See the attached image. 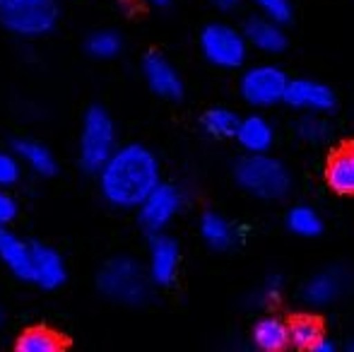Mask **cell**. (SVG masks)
<instances>
[{
	"instance_id": "6da1fadb",
	"label": "cell",
	"mask_w": 354,
	"mask_h": 352,
	"mask_svg": "<svg viewBox=\"0 0 354 352\" xmlns=\"http://www.w3.org/2000/svg\"><path fill=\"white\" fill-rule=\"evenodd\" d=\"M159 162L145 145H123L99 169V191L109 205L131 210L159 186Z\"/></svg>"
},
{
	"instance_id": "7a4b0ae2",
	"label": "cell",
	"mask_w": 354,
	"mask_h": 352,
	"mask_svg": "<svg viewBox=\"0 0 354 352\" xmlns=\"http://www.w3.org/2000/svg\"><path fill=\"white\" fill-rule=\"evenodd\" d=\"M149 272L131 256H116L99 270L97 285L106 299L138 306L149 297Z\"/></svg>"
},
{
	"instance_id": "3957f363",
	"label": "cell",
	"mask_w": 354,
	"mask_h": 352,
	"mask_svg": "<svg viewBox=\"0 0 354 352\" xmlns=\"http://www.w3.org/2000/svg\"><path fill=\"white\" fill-rule=\"evenodd\" d=\"M236 183L251 196L263 201H277L289 191V172L282 162L268 157L266 152H256L243 157L236 165Z\"/></svg>"
},
{
	"instance_id": "277c9868",
	"label": "cell",
	"mask_w": 354,
	"mask_h": 352,
	"mask_svg": "<svg viewBox=\"0 0 354 352\" xmlns=\"http://www.w3.org/2000/svg\"><path fill=\"white\" fill-rule=\"evenodd\" d=\"M56 0H0V24L17 37H44L56 27Z\"/></svg>"
},
{
	"instance_id": "5b68a950",
	"label": "cell",
	"mask_w": 354,
	"mask_h": 352,
	"mask_svg": "<svg viewBox=\"0 0 354 352\" xmlns=\"http://www.w3.org/2000/svg\"><path fill=\"white\" fill-rule=\"evenodd\" d=\"M116 126L102 106H92L84 113L80 133V162L87 172L102 169L109 157L116 152Z\"/></svg>"
},
{
	"instance_id": "8992f818",
	"label": "cell",
	"mask_w": 354,
	"mask_h": 352,
	"mask_svg": "<svg viewBox=\"0 0 354 352\" xmlns=\"http://www.w3.org/2000/svg\"><path fill=\"white\" fill-rule=\"evenodd\" d=\"M201 51L212 63L214 68L222 71H234V68L243 66L248 53V39L239 29L229 27L222 22L207 24L201 32Z\"/></svg>"
},
{
	"instance_id": "52a82bcc",
	"label": "cell",
	"mask_w": 354,
	"mask_h": 352,
	"mask_svg": "<svg viewBox=\"0 0 354 352\" xmlns=\"http://www.w3.org/2000/svg\"><path fill=\"white\" fill-rule=\"evenodd\" d=\"M289 77L277 66H253L241 77V97L256 109H268L284 102Z\"/></svg>"
},
{
	"instance_id": "ba28073f",
	"label": "cell",
	"mask_w": 354,
	"mask_h": 352,
	"mask_svg": "<svg viewBox=\"0 0 354 352\" xmlns=\"http://www.w3.org/2000/svg\"><path fill=\"white\" fill-rule=\"evenodd\" d=\"M181 203H183V196L176 186H171V183H159V186L140 203V207H138V217H140L142 230L149 232V234H162V232L171 225L174 217L178 215Z\"/></svg>"
},
{
	"instance_id": "9c48e42d",
	"label": "cell",
	"mask_w": 354,
	"mask_h": 352,
	"mask_svg": "<svg viewBox=\"0 0 354 352\" xmlns=\"http://www.w3.org/2000/svg\"><path fill=\"white\" fill-rule=\"evenodd\" d=\"M284 102L292 109H299V111L326 113L335 106V94H333V89L328 85H323V82L299 77V80H289Z\"/></svg>"
},
{
	"instance_id": "30bf717a",
	"label": "cell",
	"mask_w": 354,
	"mask_h": 352,
	"mask_svg": "<svg viewBox=\"0 0 354 352\" xmlns=\"http://www.w3.org/2000/svg\"><path fill=\"white\" fill-rule=\"evenodd\" d=\"M178 261H181V254H178V244L174 239L164 234H157L149 244V261H147V272L152 285L167 287L176 280L178 272Z\"/></svg>"
},
{
	"instance_id": "8fae6325",
	"label": "cell",
	"mask_w": 354,
	"mask_h": 352,
	"mask_svg": "<svg viewBox=\"0 0 354 352\" xmlns=\"http://www.w3.org/2000/svg\"><path fill=\"white\" fill-rule=\"evenodd\" d=\"M142 75L149 89L164 99H178L183 94V82L178 71L159 53H149L142 61Z\"/></svg>"
},
{
	"instance_id": "7c38bea8",
	"label": "cell",
	"mask_w": 354,
	"mask_h": 352,
	"mask_svg": "<svg viewBox=\"0 0 354 352\" xmlns=\"http://www.w3.org/2000/svg\"><path fill=\"white\" fill-rule=\"evenodd\" d=\"M66 261L46 244H32V282L44 290H56L66 282Z\"/></svg>"
},
{
	"instance_id": "4fadbf2b",
	"label": "cell",
	"mask_w": 354,
	"mask_h": 352,
	"mask_svg": "<svg viewBox=\"0 0 354 352\" xmlns=\"http://www.w3.org/2000/svg\"><path fill=\"white\" fill-rule=\"evenodd\" d=\"M347 275L340 268H328L313 275L311 280L304 285V299L311 306H328L345 292Z\"/></svg>"
},
{
	"instance_id": "5bb4252c",
	"label": "cell",
	"mask_w": 354,
	"mask_h": 352,
	"mask_svg": "<svg viewBox=\"0 0 354 352\" xmlns=\"http://www.w3.org/2000/svg\"><path fill=\"white\" fill-rule=\"evenodd\" d=\"M0 261L17 280L32 282V244L0 227Z\"/></svg>"
},
{
	"instance_id": "9a60e30c",
	"label": "cell",
	"mask_w": 354,
	"mask_h": 352,
	"mask_svg": "<svg viewBox=\"0 0 354 352\" xmlns=\"http://www.w3.org/2000/svg\"><path fill=\"white\" fill-rule=\"evenodd\" d=\"M246 39L253 48L263 53H280L287 46V37H284V29L280 22L268 17H253L246 24Z\"/></svg>"
},
{
	"instance_id": "2e32d148",
	"label": "cell",
	"mask_w": 354,
	"mask_h": 352,
	"mask_svg": "<svg viewBox=\"0 0 354 352\" xmlns=\"http://www.w3.org/2000/svg\"><path fill=\"white\" fill-rule=\"evenodd\" d=\"M234 138H236L239 145H241L243 150L256 155V152L270 150L275 133H272V126L268 123V118H263L256 113V116L241 118V123H239V128H236V136Z\"/></svg>"
},
{
	"instance_id": "e0dca14e",
	"label": "cell",
	"mask_w": 354,
	"mask_h": 352,
	"mask_svg": "<svg viewBox=\"0 0 354 352\" xmlns=\"http://www.w3.org/2000/svg\"><path fill=\"white\" fill-rule=\"evenodd\" d=\"M201 237L205 239V244L214 251L232 249L239 239V232L227 217L217 215V212H205L201 220Z\"/></svg>"
},
{
	"instance_id": "ac0fdd59",
	"label": "cell",
	"mask_w": 354,
	"mask_h": 352,
	"mask_svg": "<svg viewBox=\"0 0 354 352\" xmlns=\"http://www.w3.org/2000/svg\"><path fill=\"white\" fill-rule=\"evenodd\" d=\"M253 345L266 352H275L289 345V326L277 316H266L253 326Z\"/></svg>"
},
{
	"instance_id": "d6986e66",
	"label": "cell",
	"mask_w": 354,
	"mask_h": 352,
	"mask_svg": "<svg viewBox=\"0 0 354 352\" xmlns=\"http://www.w3.org/2000/svg\"><path fill=\"white\" fill-rule=\"evenodd\" d=\"M326 176L333 191L342 193V196H352L354 193V147H345V150H340L337 155H333Z\"/></svg>"
},
{
	"instance_id": "ffe728a7",
	"label": "cell",
	"mask_w": 354,
	"mask_h": 352,
	"mask_svg": "<svg viewBox=\"0 0 354 352\" xmlns=\"http://www.w3.org/2000/svg\"><path fill=\"white\" fill-rule=\"evenodd\" d=\"M15 152L17 157L22 160V165L27 169H32L34 174H41V176H51L56 172V160H53V152L48 150L46 145L37 140H19L15 145Z\"/></svg>"
},
{
	"instance_id": "44dd1931",
	"label": "cell",
	"mask_w": 354,
	"mask_h": 352,
	"mask_svg": "<svg viewBox=\"0 0 354 352\" xmlns=\"http://www.w3.org/2000/svg\"><path fill=\"white\" fill-rule=\"evenodd\" d=\"M15 348L19 352H58L63 348L61 338L48 328H29L17 338Z\"/></svg>"
},
{
	"instance_id": "7402d4cb",
	"label": "cell",
	"mask_w": 354,
	"mask_h": 352,
	"mask_svg": "<svg viewBox=\"0 0 354 352\" xmlns=\"http://www.w3.org/2000/svg\"><path fill=\"white\" fill-rule=\"evenodd\" d=\"M287 227L299 237H318L323 230V220L313 207L299 205V207H292V210H289Z\"/></svg>"
},
{
	"instance_id": "603a6c76",
	"label": "cell",
	"mask_w": 354,
	"mask_h": 352,
	"mask_svg": "<svg viewBox=\"0 0 354 352\" xmlns=\"http://www.w3.org/2000/svg\"><path fill=\"white\" fill-rule=\"evenodd\" d=\"M241 123V118L232 111V109H210V111L203 116V126L205 131L214 138H232L236 136V128Z\"/></svg>"
},
{
	"instance_id": "cb8c5ba5",
	"label": "cell",
	"mask_w": 354,
	"mask_h": 352,
	"mask_svg": "<svg viewBox=\"0 0 354 352\" xmlns=\"http://www.w3.org/2000/svg\"><path fill=\"white\" fill-rule=\"evenodd\" d=\"M323 338L321 326L318 321L308 319V316H301L294 324H289V343L299 350H313V345Z\"/></svg>"
},
{
	"instance_id": "d4e9b609",
	"label": "cell",
	"mask_w": 354,
	"mask_h": 352,
	"mask_svg": "<svg viewBox=\"0 0 354 352\" xmlns=\"http://www.w3.org/2000/svg\"><path fill=\"white\" fill-rule=\"evenodd\" d=\"M123 48V41L116 32L111 29H102V32H94L92 37L87 39V51L97 58H113L118 56Z\"/></svg>"
},
{
	"instance_id": "484cf974",
	"label": "cell",
	"mask_w": 354,
	"mask_h": 352,
	"mask_svg": "<svg viewBox=\"0 0 354 352\" xmlns=\"http://www.w3.org/2000/svg\"><path fill=\"white\" fill-rule=\"evenodd\" d=\"M318 116H321V113H308V116H304L301 121H299L297 133L301 140H306V142H326L328 140L330 128H328V123Z\"/></svg>"
},
{
	"instance_id": "4316f807",
	"label": "cell",
	"mask_w": 354,
	"mask_h": 352,
	"mask_svg": "<svg viewBox=\"0 0 354 352\" xmlns=\"http://www.w3.org/2000/svg\"><path fill=\"white\" fill-rule=\"evenodd\" d=\"M22 160L17 152H0V188H10L22 176Z\"/></svg>"
},
{
	"instance_id": "83f0119b",
	"label": "cell",
	"mask_w": 354,
	"mask_h": 352,
	"mask_svg": "<svg viewBox=\"0 0 354 352\" xmlns=\"http://www.w3.org/2000/svg\"><path fill=\"white\" fill-rule=\"evenodd\" d=\"M253 3L261 10L263 17L275 19L280 24H287L292 19V3L289 0H253Z\"/></svg>"
},
{
	"instance_id": "f1b7e54d",
	"label": "cell",
	"mask_w": 354,
	"mask_h": 352,
	"mask_svg": "<svg viewBox=\"0 0 354 352\" xmlns=\"http://www.w3.org/2000/svg\"><path fill=\"white\" fill-rule=\"evenodd\" d=\"M17 217V201L8 193V188H0V227H8Z\"/></svg>"
},
{
	"instance_id": "f546056e",
	"label": "cell",
	"mask_w": 354,
	"mask_h": 352,
	"mask_svg": "<svg viewBox=\"0 0 354 352\" xmlns=\"http://www.w3.org/2000/svg\"><path fill=\"white\" fill-rule=\"evenodd\" d=\"M313 352H335V343H333V340L321 338L316 345H313Z\"/></svg>"
},
{
	"instance_id": "4dcf8cb0",
	"label": "cell",
	"mask_w": 354,
	"mask_h": 352,
	"mask_svg": "<svg viewBox=\"0 0 354 352\" xmlns=\"http://www.w3.org/2000/svg\"><path fill=\"white\" fill-rule=\"evenodd\" d=\"M239 3H241V0H212V5H217V8H219V10H224V12L234 10Z\"/></svg>"
},
{
	"instance_id": "1f68e13d",
	"label": "cell",
	"mask_w": 354,
	"mask_h": 352,
	"mask_svg": "<svg viewBox=\"0 0 354 352\" xmlns=\"http://www.w3.org/2000/svg\"><path fill=\"white\" fill-rule=\"evenodd\" d=\"M147 3L157 5V8H164V5H169V0H147Z\"/></svg>"
},
{
	"instance_id": "d6a6232c",
	"label": "cell",
	"mask_w": 354,
	"mask_h": 352,
	"mask_svg": "<svg viewBox=\"0 0 354 352\" xmlns=\"http://www.w3.org/2000/svg\"><path fill=\"white\" fill-rule=\"evenodd\" d=\"M347 350H350V352H354V340H352L350 345H347Z\"/></svg>"
}]
</instances>
